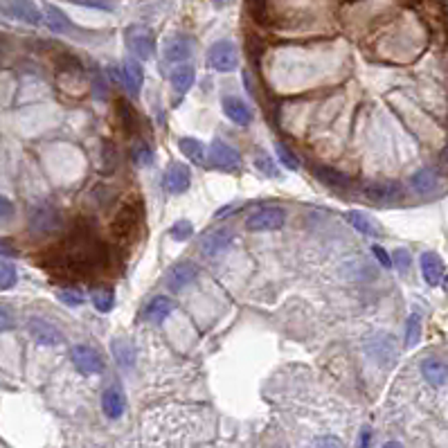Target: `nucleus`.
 Here are the masks:
<instances>
[{
	"label": "nucleus",
	"instance_id": "obj_1",
	"mask_svg": "<svg viewBox=\"0 0 448 448\" xmlns=\"http://www.w3.org/2000/svg\"><path fill=\"white\" fill-rule=\"evenodd\" d=\"M0 19L36 27L43 23V12L34 0H0Z\"/></svg>",
	"mask_w": 448,
	"mask_h": 448
},
{
	"label": "nucleus",
	"instance_id": "obj_2",
	"mask_svg": "<svg viewBox=\"0 0 448 448\" xmlns=\"http://www.w3.org/2000/svg\"><path fill=\"white\" fill-rule=\"evenodd\" d=\"M208 165L225 174H239L243 167L241 153L232 144L223 142L221 137H214L208 151Z\"/></svg>",
	"mask_w": 448,
	"mask_h": 448
},
{
	"label": "nucleus",
	"instance_id": "obj_3",
	"mask_svg": "<svg viewBox=\"0 0 448 448\" xmlns=\"http://www.w3.org/2000/svg\"><path fill=\"white\" fill-rule=\"evenodd\" d=\"M208 66L216 72H232L239 68V50L232 41L221 38L210 45L208 50Z\"/></svg>",
	"mask_w": 448,
	"mask_h": 448
},
{
	"label": "nucleus",
	"instance_id": "obj_4",
	"mask_svg": "<svg viewBox=\"0 0 448 448\" xmlns=\"http://www.w3.org/2000/svg\"><path fill=\"white\" fill-rule=\"evenodd\" d=\"M287 223V210L284 208H262L246 216V230L250 232H275Z\"/></svg>",
	"mask_w": 448,
	"mask_h": 448
},
{
	"label": "nucleus",
	"instance_id": "obj_5",
	"mask_svg": "<svg viewBox=\"0 0 448 448\" xmlns=\"http://www.w3.org/2000/svg\"><path fill=\"white\" fill-rule=\"evenodd\" d=\"M124 43L128 50L133 52V56L137 61H146L151 59L153 52H156V41H153V34L149 27L142 25H131L124 32Z\"/></svg>",
	"mask_w": 448,
	"mask_h": 448
},
{
	"label": "nucleus",
	"instance_id": "obj_6",
	"mask_svg": "<svg viewBox=\"0 0 448 448\" xmlns=\"http://www.w3.org/2000/svg\"><path fill=\"white\" fill-rule=\"evenodd\" d=\"M70 358H72V365H75L81 374H86V377L104 372V358L100 356V352H97L95 347H88V345L72 347Z\"/></svg>",
	"mask_w": 448,
	"mask_h": 448
},
{
	"label": "nucleus",
	"instance_id": "obj_7",
	"mask_svg": "<svg viewBox=\"0 0 448 448\" xmlns=\"http://www.w3.org/2000/svg\"><path fill=\"white\" fill-rule=\"evenodd\" d=\"M194 47H192V38L183 34V32H176V34L167 36V41L162 43V56L169 63H185L192 56Z\"/></svg>",
	"mask_w": 448,
	"mask_h": 448
},
{
	"label": "nucleus",
	"instance_id": "obj_8",
	"mask_svg": "<svg viewBox=\"0 0 448 448\" xmlns=\"http://www.w3.org/2000/svg\"><path fill=\"white\" fill-rule=\"evenodd\" d=\"M162 185L169 194H183L190 190L192 185V174H190V167L183 165V162H172L167 167L165 178H162Z\"/></svg>",
	"mask_w": 448,
	"mask_h": 448
},
{
	"label": "nucleus",
	"instance_id": "obj_9",
	"mask_svg": "<svg viewBox=\"0 0 448 448\" xmlns=\"http://www.w3.org/2000/svg\"><path fill=\"white\" fill-rule=\"evenodd\" d=\"M122 86L126 88L128 93L133 97L140 95L142 91V84H144V70H142V63L135 59V56H128L122 63Z\"/></svg>",
	"mask_w": 448,
	"mask_h": 448
},
{
	"label": "nucleus",
	"instance_id": "obj_10",
	"mask_svg": "<svg viewBox=\"0 0 448 448\" xmlns=\"http://www.w3.org/2000/svg\"><path fill=\"white\" fill-rule=\"evenodd\" d=\"M27 331L30 336L36 340L41 345H47V347H54V345H61L63 343V336L61 331L54 327V324L41 320V317H32L27 322Z\"/></svg>",
	"mask_w": 448,
	"mask_h": 448
},
{
	"label": "nucleus",
	"instance_id": "obj_11",
	"mask_svg": "<svg viewBox=\"0 0 448 448\" xmlns=\"http://www.w3.org/2000/svg\"><path fill=\"white\" fill-rule=\"evenodd\" d=\"M401 197V187L396 183L383 181V183H372L365 187V199L377 203V205H390V203H396Z\"/></svg>",
	"mask_w": 448,
	"mask_h": 448
},
{
	"label": "nucleus",
	"instance_id": "obj_12",
	"mask_svg": "<svg viewBox=\"0 0 448 448\" xmlns=\"http://www.w3.org/2000/svg\"><path fill=\"white\" fill-rule=\"evenodd\" d=\"M197 275H199V268L194 266L192 262H181V264H176L174 268H169L167 287H169V291L181 293L185 287H190V284L197 280Z\"/></svg>",
	"mask_w": 448,
	"mask_h": 448
},
{
	"label": "nucleus",
	"instance_id": "obj_13",
	"mask_svg": "<svg viewBox=\"0 0 448 448\" xmlns=\"http://www.w3.org/2000/svg\"><path fill=\"white\" fill-rule=\"evenodd\" d=\"M223 113L227 115V120H232L234 124L239 126H248L252 120H255V113H252L250 106L239 100V97H223Z\"/></svg>",
	"mask_w": 448,
	"mask_h": 448
},
{
	"label": "nucleus",
	"instance_id": "obj_14",
	"mask_svg": "<svg viewBox=\"0 0 448 448\" xmlns=\"http://www.w3.org/2000/svg\"><path fill=\"white\" fill-rule=\"evenodd\" d=\"M419 264H421V275H423V280H426L428 287H439L444 280L442 257H439L437 252H423Z\"/></svg>",
	"mask_w": 448,
	"mask_h": 448
},
{
	"label": "nucleus",
	"instance_id": "obj_15",
	"mask_svg": "<svg viewBox=\"0 0 448 448\" xmlns=\"http://www.w3.org/2000/svg\"><path fill=\"white\" fill-rule=\"evenodd\" d=\"M32 227L36 232H54L61 227V214L59 210H54L50 205H41L32 214Z\"/></svg>",
	"mask_w": 448,
	"mask_h": 448
},
{
	"label": "nucleus",
	"instance_id": "obj_16",
	"mask_svg": "<svg viewBox=\"0 0 448 448\" xmlns=\"http://www.w3.org/2000/svg\"><path fill=\"white\" fill-rule=\"evenodd\" d=\"M43 23L47 30L56 32V34H75V25L66 16V12H61L56 5H45L43 7Z\"/></svg>",
	"mask_w": 448,
	"mask_h": 448
},
{
	"label": "nucleus",
	"instance_id": "obj_17",
	"mask_svg": "<svg viewBox=\"0 0 448 448\" xmlns=\"http://www.w3.org/2000/svg\"><path fill=\"white\" fill-rule=\"evenodd\" d=\"M169 81H172V88L178 95H185L187 91H192V86L197 84V70H194L192 63H178L176 68L169 72Z\"/></svg>",
	"mask_w": 448,
	"mask_h": 448
},
{
	"label": "nucleus",
	"instance_id": "obj_18",
	"mask_svg": "<svg viewBox=\"0 0 448 448\" xmlns=\"http://www.w3.org/2000/svg\"><path fill=\"white\" fill-rule=\"evenodd\" d=\"M421 374L433 388H442L448 383V365L439 358H426L421 363Z\"/></svg>",
	"mask_w": 448,
	"mask_h": 448
},
{
	"label": "nucleus",
	"instance_id": "obj_19",
	"mask_svg": "<svg viewBox=\"0 0 448 448\" xmlns=\"http://www.w3.org/2000/svg\"><path fill=\"white\" fill-rule=\"evenodd\" d=\"M124 408H126V399L120 388H109L102 394V410L109 419H120L124 414Z\"/></svg>",
	"mask_w": 448,
	"mask_h": 448
},
{
	"label": "nucleus",
	"instance_id": "obj_20",
	"mask_svg": "<svg viewBox=\"0 0 448 448\" xmlns=\"http://www.w3.org/2000/svg\"><path fill=\"white\" fill-rule=\"evenodd\" d=\"M178 149H181L183 156H187V160H192L194 165L208 167V149L199 137H181V140H178Z\"/></svg>",
	"mask_w": 448,
	"mask_h": 448
},
{
	"label": "nucleus",
	"instance_id": "obj_21",
	"mask_svg": "<svg viewBox=\"0 0 448 448\" xmlns=\"http://www.w3.org/2000/svg\"><path fill=\"white\" fill-rule=\"evenodd\" d=\"M137 223H140V210L135 212L133 205H126L120 210L117 214V221L113 223V232L117 234V237H131L135 232Z\"/></svg>",
	"mask_w": 448,
	"mask_h": 448
},
{
	"label": "nucleus",
	"instance_id": "obj_22",
	"mask_svg": "<svg viewBox=\"0 0 448 448\" xmlns=\"http://www.w3.org/2000/svg\"><path fill=\"white\" fill-rule=\"evenodd\" d=\"M234 239V234L232 232H227V230H219V232H210L203 237L201 241V250H203V255H208V257H214L219 255V252H223L227 250V246L232 243Z\"/></svg>",
	"mask_w": 448,
	"mask_h": 448
},
{
	"label": "nucleus",
	"instance_id": "obj_23",
	"mask_svg": "<svg viewBox=\"0 0 448 448\" xmlns=\"http://www.w3.org/2000/svg\"><path fill=\"white\" fill-rule=\"evenodd\" d=\"M172 311H174L172 300L165 298V295H156V298H151L149 302H146L142 315L151 322H162Z\"/></svg>",
	"mask_w": 448,
	"mask_h": 448
},
{
	"label": "nucleus",
	"instance_id": "obj_24",
	"mask_svg": "<svg viewBox=\"0 0 448 448\" xmlns=\"http://www.w3.org/2000/svg\"><path fill=\"white\" fill-rule=\"evenodd\" d=\"M313 176L320 183L329 185V187H338V190H347V187L352 185V178L343 172H338V169H333V167L317 165V167H313Z\"/></svg>",
	"mask_w": 448,
	"mask_h": 448
},
{
	"label": "nucleus",
	"instance_id": "obj_25",
	"mask_svg": "<svg viewBox=\"0 0 448 448\" xmlns=\"http://www.w3.org/2000/svg\"><path fill=\"white\" fill-rule=\"evenodd\" d=\"M345 219L349 221V225L361 234H368V237H381V227L374 223L370 216H365L363 212H347Z\"/></svg>",
	"mask_w": 448,
	"mask_h": 448
},
{
	"label": "nucleus",
	"instance_id": "obj_26",
	"mask_svg": "<svg viewBox=\"0 0 448 448\" xmlns=\"http://www.w3.org/2000/svg\"><path fill=\"white\" fill-rule=\"evenodd\" d=\"M410 185L419 194H430L439 187V174L433 172V169H419V172L410 178Z\"/></svg>",
	"mask_w": 448,
	"mask_h": 448
},
{
	"label": "nucleus",
	"instance_id": "obj_27",
	"mask_svg": "<svg viewBox=\"0 0 448 448\" xmlns=\"http://www.w3.org/2000/svg\"><path fill=\"white\" fill-rule=\"evenodd\" d=\"M113 356H115V361L120 368H133V363H135V352H133V347L128 340L124 338H117V340H113Z\"/></svg>",
	"mask_w": 448,
	"mask_h": 448
},
{
	"label": "nucleus",
	"instance_id": "obj_28",
	"mask_svg": "<svg viewBox=\"0 0 448 448\" xmlns=\"http://www.w3.org/2000/svg\"><path fill=\"white\" fill-rule=\"evenodd\" d=\"M93 306L97 309L100 313H109L113 306H115V293H113L111 289H97L93 291Z\"/></svg>",
	"mask_w": 448,
	"mask_h": 448
},
{
	"label": "nucleus",
	"instance_id": "obj_29",
	"mask_svg": "<svg viewBox=\"0 0 448 448\" xmlns=\"http://www.w3.org/2000/svg\"><path fill=\"white\" fill-rule=\"evenodd\" d=\"M421 340V317L412 313L405 322V347H414Z\"/></svg>",
	"mask_w": 448,
	"mask_h": 448
},
{
	"label": "nucleus",
	"instance_id": "obj_30",
	"mask_svg": "<svg viewBox=\"0 0 448 448\" xmlns=\"http://www.w3.org/2000/svg\"><path fill=\"white\" fill-rule=\"evenodd\" d=\"M275 153H277V160L282 162V167L291 169V172H298V169H300V160L295 158V153H293L287 144L275 142Z\"/></svg>",
	"mask_w": 448,
	"mask_h": 448
},
{
	"label": "nucleus",
	"instance_id": "obj_31",
	"mask_svg": "<svg viewBox=\"0 0 448 448\" xmlns=\"http://www.w3.org/2000/svg\"><path fill=\"white\" fill-rule=\"evenodd\" d=\"M255 167L259 169L262 174H266L268 178H280V172H277V165L273 162V158L268 156V153L259 151L255 156Z\"/></svg>",
	"mask_w": 448,
	"mask_h": 448
},
{
	"label": "nucleus",
	"instance_id": "obj_32",
	"mask_svg": "<svg viewBox=\"0 0 448 448\" xmlns=\"http://www.w3.org/2000/svg\"><path fill=\"white\" fill-rule=\"evenodd\" d=\"M131 153H133V162L137 167H149L153 162V151L146 142H137Z\"/></svg>",
	"mask_w": 448,
	"mask_h": 448
},
{
	"label": "nucleus",
	"instance_id": "obj_33",
	"mask_svg": "<svg viewBox=\"0 0 448 448\" xmlns=\"http://www.w3.org/2000/svg\"><path fill=\"white\" fill-rule=\"evenodd\" d=\"M16 284V266L0 259V289H12Z\"/></svg>",
	"mask_w": 448,
	"mask_h": 448
},
{
	"label": "nucleus",
	"instance_id": "obj_34",
	"mask_svg": "<svg viewBox=\"0 0 448 448\" xmlns=\"http://www.w3.org/2000/svg\"><path fill=\"white\" fill-rule=\"evenodd\" d=\"M169 234H172V239H176V241H187L194 234V225H192V221H185V219H181V221H176L172 225Z\"/></svg>",
	"mask_w": 448,
	"mask_h": 448
},
{
	"label": "nucleus",
	"instance_id": "obj_35",
	"mask_svg": "<svg viewBox=\"0 0 448 448\" xmlns=\"http://www.w3.org/2000/svg\"><path fill=\"white\" fill-rule=\"evenodd\" d=\"M410 264H412L410 252L405 250V248H396L394 255H392V266H396V271L399 273H408L410 271Z\"/></svg>",
	"mask_w": 448,
	"mask_h": 448
},
{
	"label": "nucleus",
	"instance_id": "obj_36",
	"mask_svg": "<svg viewBox=\"0 0 448 448\" xmlns=\"http://www.w3.org/2000/svg\"><path fill=\"white\" fill-rule=\"evenodd\" d=\"M59 300H61L63 304H68V306H79V304H84V295H81L79 291H72V289L59 291Z\"/></svg>",
	"mask_w": 448,
	"mask_h": 448
},
{
	"label": "nucleus",
	"instance_id": "obj_37",
	"mask_svg": "<svg viewBox=\"0 0 448 448\" xmlns=\"http://www.w3.org/2000/svg\"><path fill=\"white\" fill-rule=\"evenodd\" d=\"M311 448H345V446H343V442H340L338 437H333V435H322V437H315V439H313Z\"/></svg>",
	"mask_w": 448,
	"mask_h": 448
},
{
	"label": "nucleus",
	"instance_id": "obj_38",
	"mask_svg": "<svg viewBox=\"0 0 448 448\" xmlns=\"http://www.w3.org/2000/svg\"><path fill=\"white\" fill-rule=\"evenodd\" d=\"M372 252H374V257L379 259V264L383 268H392V257L388 255V250L385 248H381V246H372Z\"/></svg>",
	"mask_w": 448,
	"mask_h": 448
},
{
	"label": "nucleus",
	"instance_id": "obj_39",
	"mask_svg": "<svg viewBox=\"0 0 448 448\" xmlns=\"http://www.w3.org/2000/svg\"><path fill=\"white\" fill-rule=\"evenodd\" d=\"M12 214H14V205H12V201H7L5 197H0V219L12 216Z\"/></svg>",
	"mask_w": 448,
	"mask_h": 448
},
{
	"label": "nucleus",
	"instance_id": "obj_40",
	"mask_svg": "<svg viewBox=\"0 0 448 448\" xmlns=\"http://www.w3.org/2000/svg\"><path fill=\"white\" fill-rule=\"evenodd\" d=\"M10 327H12V315L5 306H0V331H5Z\"/></svg>",
	"mask_w": 448,
	"mask_h": 448
},
{
	"label": "nucleus",
	"instance_id": "obj_41",
	"mask_svg": "<svg viewBox=\"0 0 448 448\" xmlns=\"http://www.w3.org/2000/svg\"><path fill=\"white\" fill-rule=\"evenodd\" d=\"M370 439H372L370 428H365V430H363V435H361V448H370Z\"/></svg>",
	"mask_w": 448,
	"mask_h": 448
},
{
	"label": "nucleus",
	"instance_id": "obj_42",
	"mask_svg": "<svg viewBox=\"0 0 448 448\" xmlns=\"http://www.w3.org/2000/svg\"><path fill=\"white\" fill-rule=\"evenodd\" d=\"M383 448H403V446H401V444H399V442H388V444H385V446H383Z\"/></svg>",
	"mask_w": 448,
	"mask_h": 448
},
{
	"label": "nucleus",
	"instance_id": "obj_43",
	"mask_svg": "<svg viewBox=\"0 0 448 448\" xmlns=\"http://www.w3.org/2000/svg\"><path fill=\"white\" fill-rule=\"evenodd\" d=\"M442 160H444L446 165H448V144L444 146V151H442Z\"/></svg>",
	"mask_w": 448,
	"mask_h": 448
},
{
	"label": "nucleus",
	"instance_id": "obj_44",
	"mask_svg": "<svg viewBox=\"0 0 448 448\" xmlns=\"http://www.w3.org/2000/svg\"><path fill=\"white\" fill-rule=\"evenodd\" d=\"M214 3H216L219 7H223V5H227V3H230V0H214Z\"/></svg>",
	"mask_w": 448,
	"mask_h": 448
},
{
	"label": "nucleus",
	"instance_id": "obj_45",
	"mask_svg": "<svg viewBox=\"0 0 448 448\" xmlns=\"http://www.w3.org/2000/svg\"><path fill=\"white\" fill-rule=\"evenodd\" d=\"M442 282H446V284H444V289H446V293H448V277H444Z\"/></svg>",
	"mask_w": 448,
	"mask_h": 448
},
{
	"label": "nucleus",
	"instance_id": "obj_46",
	"mask_svg": "<svg viewBox=\"0 0 448 448\" xmlns=\"http://www.w3.org/2000/svg\"><path fill=\"white\" fill-rule=\"evenodd\" d=\"M0 52H3V41H0Z\"/></svg>",
	"mask_w": 448,
	"mask_h": 448
}]
</instances>
